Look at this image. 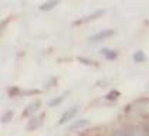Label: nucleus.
<instances>
[{
	"label": "nucleus",
	"instance_id": "nucleus-1",
	"mask_svg": "<svg viewBox=\"0 0 149 136\" xmlns=\"http://www.w3.org/2000/svg\"><path fill=\"white\" fill-rule=\"evenodd\" d=\"M126 130H128L129 136H149L146 125H132Z\"/></svg>",
	"mask_w": 149,
	"mask_h": 136
},
{
	"label": "nucleus",
	"instance_id": "nucleus-2",
	"mask_svg": "<svg viewBox=\"0 0 149 136\" xmlns=\"http://www.w3.org/2000/svg\"><path fill=\"white\" fill-rule=\"evenodd\" d=\"M114 34V30H102V31H98L97 34H92L88 37V41L90 43H100L105 38H109L111 35Z\"/></svg>",
	"mask_w": 149,
	"mask_h": 136
},
{
	"label": "nucleus",
	"instance_id": "nucleus-3",
	"mask_svg": "<svg viewBox=\"0 0 149 136\" xmlns=\"http://www.w3.org/2000/svg\"><path fill=\"white\" fill-rule=\"evenodd\" d=\"M78 112V106H71L70 109H67L65 112L61 115V118L58 119V125H64L65 122H68L71 118L75 116V113Z\"/></svg>",
	"mask_w": 149,
	"mask_h": 136
},
{
	"label": "nucleus",
	"instance_id": "nucleus-4",
	"mask_svg": "<svg viewBox=\"0 0 149 136\" xmlns=\"http://www.w3.org/2000/svg\"><path fill=\"white\" fill-rule=\"evenodd\" d=\"M41 106V101H36V102H31V103H29L26 108H24L23 111V116H31V115H34L37 111H38V108Z\"/></svg>",
	"mask_w": 149,
	"mask_h": 136
},
{
	"label": "nucleus",
	"instance_id": "nucleus-5",
	"mask_svg": "<svg viewBox=\"0 0 149 136\" xmlns=\"http://www.w3.org/2000/svg\"><path fill=\"white\" fill-rule=\"evenodd\" d=\"M104 14V10H97V11H92L91 14H87V16H84V17H81L80 20H77L75 24H84V23H88V22H92V20H95V19H98V17H101Z\"/></svg>",
	"mask_w": 149,
	"mask_h": 136
},
{
	"label": "nucleus",
	"instance_id": "nucleus-6",
	"mask_svg": "<svg viewBox=\"0 0 149 136\" xmlns=\"http://www.w3.org/2000/svg\"><path fill=\"white\" fill-rule=\"evenodd\" d=\"M43 118H44V115H40V116H36V115H33L31 121L29 122L27 130H33V129H36V128H38V126H40V124L43 122Z\"/></svg>",
	"mask_w": 149,
	"mask_h": 136
},
{
	"label": "nucleus",
	"instance_id": "nucleus-7",
	"mask_svg": "<svg viewBox=\"0 0 149 136\" xmlns=\"http://www.w3.org/2000/svg\"><path fill=\"white\" fill-rule=\"evenodd\" d=\"M58 1H60V0H47V1H44V3L40 6V10L41 11H50L53 7L57 6Z\"/></svg>",
	"mask_w": 149,
	"mask_h": 136
},
{
	"label": "nucleus",
	"instance_id": "nucleus-8",
	"mask_svg": "<svg viewBox=\"0 0 149 136\" xmlns=\"http://www.w3.org/2000/svg\"><path fill=\"white\" fill-rule=\"evenodd\" d=\"M87 125H90V122H88L87 119H80V121L74 122V124L70 126V130H78V129L84 128V126H87Z\"/></svg>",
	"mask_w": 149,
	"mask_h": 136
},
{
	"label": "nucleus",
	"instance_id": "nucleus-9",
	"mask_svg": "<svg viewBox=\"0 0 149 136\" xmlns=\"http://www.w3.org/2000/svg\"><path fill=\"white\" fill-rule=\"evenodd\" d=\"M101 53H102V56L105 57L107 60H115V58L118 57L116 51H114V50H109V48H104Z\"/></svg>",
	"mask_w": 149,
	"mask_h": 136
},
{
	"label": "nucleus",
	"instance_id": "nucleus-10",
	"mask_svg": "<svg viewBox=\"0 0 149 136\" xmlns=\"http://www.w3.org/2000/svg\"><path fill=\"white\" fill-rule=\"evenodd\" d=\"M132 57H134V61H135V62H143V61L146 60V56H145V53H143V51H141V50L135 51Z\"/></svg>",
	"mask_w": 149,
	"mask_h": 136
},
{
	"label": "nucleus",
	"instance_id": "nucleus-11",
	"mask_svg": "<svg viewBox=\"0 0 149 136\" xmlns=\"http://www.w3.org/2000/svg\"><path fill=\"white\" fill-rule=\"evenodd\" d=\"M64 98H65V94H63V95H58L57 98H53L51 101L48 102V106H51V108H53V106H57V105H60V103H61V101H63Z\"/></svg>",
	"mask_w": 149,
	"mask_h": 136
},
{
	"label": "nucleus",
	"instance_id": "nucleus-12",
	"mask_svg": "<svg viewBox=\"0 0 149 136\" xmlns=\"http://www.w3.org/2000/svg\"><path fill=\"white\" fill-rule=\"evenodd\" d=\"M108 136H129L126 129H115L114 132H111Z\"/></svg>",
	"mask_w": 149,
	"mask_h": 136
},
{
	"label": "nucleus",
	"instance_id": "nucleus-13",
	"mask_svg": "<svg viewBox=\"0 0 149 136\" xmlns=\"http://www.w3.org/2000/svg\"><path fill=\"white\" fill-rule=\"evenodd\" d=\"M12 118H13V112L12 111H7V112H4V115L1 116V122H3V124H7Z\"/></svg>",
	"mask_w": 149,
	"mask_h": 136
},
{
	"label": "nucleus",
	"instance_id": "nucleus-14",
	"mask_svg": "<svg viewBox=\"0 0 149 136\" xmlns=\"http://www.w3.org/2000/svg\"><path fill=\"white\" fill-rule=\"evenodd\" d=\"M118 96H119V92H118L116 90H112V92H109V94L107 95V98H108V99H112V101L116 99Z\"/></svg>",
	"mask_w": 149,
	"mask_h": 136
},
{
	"label": "nucleus",
	"instance_id": "nucleus-15",
	"mask_svg": "<svg viewBox=\"0 0 149 136\" xmlns=\"http://www.w3.org/2000/svg\"><path fill=\"white\" fill-rule=\"evenodd\" d=\"M80 61H82L84 64H90V65H97V62H94L91 60H84V58H80Z\"/></svg>",
	"mask_w": 149,
	"mask_h": 136
},
{
	"label": "nucleus",
	"instance_id": "nucleus-16",
	"mask_svg": "<svg viewBox=\"0 0 149 136\" xmlns=\"http://www.w3.org/2000/svg\"><path fill=\"white\" fill-rule=\"evenodd\" d=\"M146 129H148V132H149V121L146 122Z\"/></svg>",
	"mask_w": 149,
	"mask_h": 136
}]
</instances>
